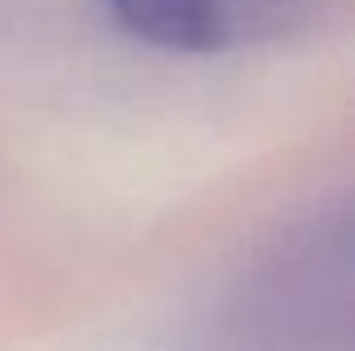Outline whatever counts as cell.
Instances as JSON below:
<instances>
[{
    "instance_id": "6da1fadb",
    "label": "cell",
    "mask_w": 355,
    "mask_h": 351,
    "mask_svg": "<svg viewBox=\"0 0 355 351\" xmlns=\"http://www.w3.org/2000/svg\"><path fill=\"white\" fill-rule=\"evenodd\" d=\"M108 9L135 41L202 54L293 32L315 0H108Z\"/></svg>"
}]
</instances>
